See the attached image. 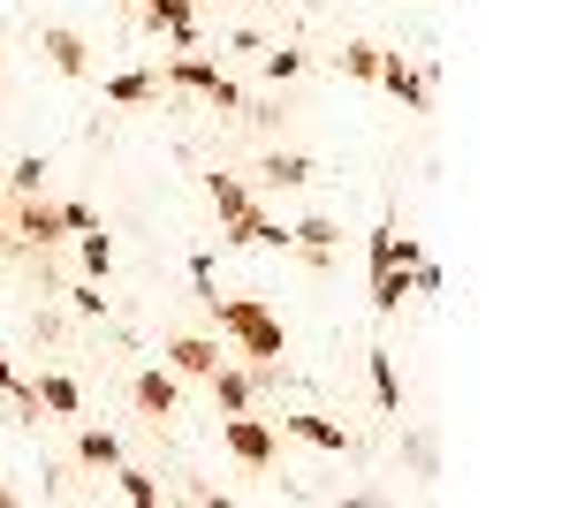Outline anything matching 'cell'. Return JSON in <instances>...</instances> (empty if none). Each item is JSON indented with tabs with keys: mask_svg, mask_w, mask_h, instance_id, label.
<instances>
[{
	"mask_svg": "<svg viewBox=\"0 0 569 508\" xmlns=\"http://www.w3.org/2000/svg\"><path fill=\"white\" fill-rule=\"evenodd\" d=\"M206 311H213V327L236 341V349H243L259 372H281L289 335H281V319H273V303H266V297H213Z\"/></svg>",
	"mask_w": 569,
	"mask_h": 508,
	"instance_id": "cell-1",
	"label": "cell"
},
{
	"mask_svg": "<svg viewBox=\"0 0 569 508\" xmlns=\"http://www.w3.org/2000/svg\"><path fill=\"white\" fill-rule=\"evenodd\" d=\"M160 84H168V91H190V99H206L213 114H236V122H243V107H251V91L236 84L213 53H198V46H190V53H176V61L160 69Z\"/></svg>",
	"mask_w": 569,
	"mask_h": 508,
	"instance_id": "cell-2",
	"label": "cell"
},
{
	"mask_svg": "<svg viewBox=\"0 0 569 508\" xmlns=\"http://www.w3.org/2000/svg\"><path fill=\"white\" fill-rule=\"evenodd\" d=\"M220 448H228L243 470H273V456H281V432H273L266 418H251V410H220Z\"/></svg>",
	"mask_w": 569,
	"mask_h": 508,
	"instance_id": "cell-3",
	"label": "cell"
},
{
	"mask_svg": "<svg viewBox=\"0 0 569 508\" xmlns=\"http://www.w3.org/2000/svg\"><path fill=\"white\" fill-rule=\"evenodd\" d=\"M130 16L152 31V39H168L176 53H190V46H198V0H137Z\"/></svg>",
	"mask_w": 569,
	"mask_h": 508,
	"instance_id": "cell-4",
	"label": "cell"
},
{
	"mask_svg": "<svg viewBox=\"0 0 569 508\" xmlns=\"http://www.w3.org/2000/svg\"><path fill=\"white\" fill-rule=\"evenodd\" d=\"M39 53L53 61V77H69V84H84V77H91V46H84V31H69V23H46Z\"/></svg>",
	"mask_w": 569,
	"mask_h": 508,
	"instance_id": "cell-5",
	"label": "cell"
},
{
	"mask_svg": "<svg viewBox=\"0 0 569 508\" xmlns=\"http://www.w3.org/2000/svg\"><path fill=\"white\" fill-rule=\"evenodd\" d=\"M8 220H16V243H31V251H53V243L69 236L53 198H16V212H8Z\"/></svg>",
	"mask_w": 569,
	"mask_h": 508,
	"instance_id": "cell-6",
	"label": "cell"
},
{
	"mask_svg": "<svg viewBox=\"0 0 569 508\" xmlns=\"http://www.w3.org/2000/svg\"><path fill=\"white\" fill-rule=\"evenodd\" d=\"M220 243H228V251H289V228H281L266 206H251L243 220H228V228H220Z\"/></svg>",
	"mask_w": 569,
	"mask_h": 508,
	"instance_id": "cell-7",
	"label": "cell"
},
{
	"mask_svg": "<svg viewBox=\"0 0 569 508\" xmlns=\"http://www.w3.org/2000/svg\"><path fill=\"white\" fill-rule=\"evenodd\" d=\"M372 84H388L410 114H426V107H433V77H426L418 61H402V53H380V77H372Z\"/></svg>",
	"mask_w": 569,
	"mask_h": 508,
	"instance_id": "cell-8",
	"label": "cell"
},
{
	"mask_svg": "<svg viewBox=\"0 0 569 508\" xmlns=\"http://www.w3.org/2000/svg\"><path fill=\"white\" fill-rule=\"evenodd\" d=\"M130 402H137V410H144L152 425H160V418H176V402H182V380L168 372V365H144V372L130 380Z\"/></svg>",
	"mask_w": 569,
	"mask_h": 508,
	"instance_id": "cell-9",
	"label": "cell"
},
{
	"mask_svg": "<svg viewBox=\"0 0 569 508\" xmlns=\"http://www.w3.org/2000/svg\"><path fill=\"white\" fill-rule=\"evenodd\" d=\"M160 357H168V372H176V380H206L213 365H228L213 335H168V349H160Z\"/></svg>",
	"mask_w": 569,
	"mask_h": 508,
	"instance_id": "cell-10",
	"label": "cell"
},
{
	"mask_svg": "<svg viewBox=\"0 0 569 508\" xmlns=\"http://www.w3.org/2000/svg\"><path fill=\"white\" fill-rule=\"evenodd\" d=\"M289 251L305 258V266H335V251H342V228H335L327 212H305V220L289 228Z\"/></svg>",
	"mask_w": 569,
	"mask_h": 508,
	"instance_id": "cell-11",
	"label": "cell"
},
{
	"mask_svg": "<svg viewBox=\"0 0 569 508\" xmlns=\"http://www.w3.org/2000/svg\"><path fill=\"white\" fill-rule=\"evenodd\" d=\"M281 432H297V440H305V448H319V456H350V432H342L335 418H319V410H289V418H281Z\"/></svg>",
	"mask_w": 569,
	"mask_h": 508,
	"instance_id": "cell-12",
	"label": "cell"
},
{
	"mask_svg": "<svg viewBox=\"0 0 569 508\" xmlns=\"http://www.w3.org/2000/svg\"><path fill=\"white\" fill-rule=\"evenodd\" d=\"M206 198H213L220 228H228V220H243V212L259 206V190H251V182H243V175H228V168H213V175H206Z\"/></svg>",
	"mask_w": 569,
	"mask_h": 508,
	"instance_id": "cell-13",
	"label": "cell"
},
{
	"mask_svg": "<svg viewBox=\"0 0 569 508\" xmlns=\"http://www.w3.org/2000/svg\"><path fill=\"white\" fill-rule=\"evenodd\" d=\"M99 91H107L114 107H152L168 84H160V69H114V77H99Z\"/></svg>",
	"mask_w": 569,
	"mask_h": 508,
	"instance_id": "cell-14",
	"label": "cell"
},
{
	"mask_svg": "<svg viewBox=\"0 0 569 508\" xmlns=\"http://www.w3.org/2000/svg\"><path fill=\"white\" fill-rule=\"evenodd\" d=\"M31 395H39V410H53V418H77V410H84V387L69 380V372H39Z\"/></svg>",
	"mask_w": 569,
	"mask_h": 508,
	"instance_id": "cell-15",
	"label": "cell"
},
{
	"mask_svg": "<svg viewBox=\"0 0 569 508\" xmlns=\"http://www.w3.org/2000/svg\"><path fill=\"white\" fill-rule=\"evenodd\" d=\"M77 464H84V470H114V464H122V432L84 425V432H77Z\"/></svg>",
	"mask_w": 569,
	"mask_h": 508,
	"instance_id": "cell-16",
	"label": "cell"
},
{
	"mask_svg": "<svg viewBox=\"0 0 569 508\" xmlns=\"http://www.w3.org/2000/svg\"><path fill=\"white\" fill-rule=\"evenodd\" d=\"M402 297H418V289H410V266H380V273H372V319H395Z\"/></svg>",
	"mask_w": 569,
	"mask_h": 508,
	"instance_id": "cell-17",
	"label": "cell"
},
{
	"mask_svg": "<svg viewBox=\"0 0 569 508\" xmlns=\"http://www.w3.org/2000/svg\"><path fill=\"white\" fill-rule=\"evenodd\" d=\"M365 372H372V402H380L388 418H402V380H395V357H388V349H365Z\"/></svg>",
	"mask_w": 569,
	"mask_h": 508,
	"instance_id": "cell-18",
	"label": "cell"
},
{
	"mask_svg": "<svg viewBox=\"0 0 569 508\" xmlns=\"http://www.w3.org/2000/svg\"><path fill=\"white\" fill-rule=\"evenodd\" d=\"M311 175H319V168H311L305 152H266V160H259V182H273V190H305Z\"/></svg>",
	"mask_w": 569,
	"mask_h": 508,
	"instance_id": "cell-19",
	"label": "cell"
},
{
	"mask_svg": "<svg viewBox=\"0 0 569 508\" xmlns=\"http://www.w3.org/2000/svg\"><path fill=\"white\" fill-rule=\"evenodd\" d=\"M107 478H114V494H122V501H137V508H160V478H152V470H137L130 456H122V464L107 470Z\"/></svg>",
	"mask_w": 569,
	"mask_h": 508,
	"instance_id": "cell-20",
	"label": "cell"
},
{
	"mask_svg": "<svg viewBox=\"0 0 569 508\" xmlns=\"http://www.w3.org/2000/svg\"><path fill=\"white\" fill-rule=\"evenodd\" d=\"M305 69H311L305 46H266V53H259V77H266V84H297Z\"/></svg>",
	"mask_w": 569,
	"mask_h": 508,
	"instance_id": "cell-21",
	"label": "cell"
},
{
	"mask_svg": "<svg viewBox=\"0 0 569 508\" xmlns=\"http://www.w3.org/2000/svg\"><path fill=\"white\" fill-rule=\"evenodd\" d=\"M0 190H8V198H39L46 190V152H23L16 168L0 175Z\"/></svg>",
	"mask_w": 569,
	"mask_h": 508,
	"instance_id": "cell-22",
	"label": "cell"
},
{
	"mask_svg": "<svg viewBox=\"0 0 569 508\" xmlns=\"http://www.w3.org/2000/svg\"><path fill=\"white\" fill-rule=\"evenodd\" d=\"M77 258H84V281H107V273H114V243H107V228L77 236Z\"/></svg>",
	"mask_w": 569,
	"mask_h": 508,
	"instance_id": "cell-23",
	"label": "cell"
},
{
	"mask_svg": "<svg viewBox=\"0 0 569 508\" xmlns=\"http://www.w3.org/2000/svg\"><path fill=\"white\" fill-rule=\"evenodd\" d=\"M0 402H8L16 418H39V395H31V380H23V372H16L8 357H0Z\"/></svg>",
	"mask_w": 569,
	"mask_h": 508,
	"instance_id": "cell-24",
	"label": "cell"
},
{
	"mask_svg": "<svg viewBox=\"0 0 569 508\" xmlns=\"http://www.w3.org/2000/svg\"><path fill=\"white\" fill-rule=\"evenodd\" d=\"M380 53H388V46H372V39L342 46V77H357V84H372V77H380Z\"/></svg>",
	"mask_w": 569,
	"mask_h": 508,
	"instance_id": "cell-25",
	"label": "cell"
},
{
	"mask_svg": "<svg viewBox=\"0 0 569 508\" xmlns=\"http://www.w3.org/2000/svg\"><path fill=\"white\" fill-rule=\"evenodd\" d=\"M69 311H77V319H99V327H107V297H99V281H77V289H69Z\"/></svg>",
	"mask_w": 569,
	"mask_h": 508,
	"instance_id": "cell-26",
	"label": "cell"
},
{
	"mask_svg": "<svg viewBox=\"0 0 569 508\" xmlns=\"http://www.w3.org/2000/svg\"><path fill=\"white\" fill-rule=\"evenodd\" d=\"M53 206H61V228H69V236H91V228H99V212L77 206V198H53Z\"/></svg>",
	"mask_w": 569,
	"mask_h": 508,
	"instance_id": "cell-27",
	"label": "cell"
},
{
	"mask_svg": "<svg viewBox=\"0 0 569 508\" xmlns=\"http://www.w3.org/2000/svg\"><path fill=\"white\" fill-rule=\"evenodd\" d=\"M365 258H372V273H380V266H395V220H380V228H372Z\"/></svg>",
	"mask_w": 569,
	"mask_h": 508,
	"instance_id": "cell-28",
	"label": "cell"
},
{
	"mask_svg": "<svg viewBox=\"0 0 569 508\" xmlns=\"http://www.w3.org/2000/svg\"><path fill=\"white\" fill-rule=\"evenodd\" d=\"M8 212H16V206H8V190H0V258L16 251V220H8Z\"/></svg>",
	"mask_w": 569,
	"mask_h": 508,
	"instance_id": "cell-29",
	"label": "cell"
},
{
	"mask_svg": "<svg viewBox=\"0 0 569 508\" xmlns=\"http://www.w3.org/2000/svg\"><path fill=\"white\" fill-rule=\"evenodd\" d=\"M0 508H16V486H0Z\"/></svg>",
	"mask_w": 569,
	"mask_h": 508,
	"instance_id": "cell-30",
	"label": "cell"
},
{
	"mask_svg": "<svg viewBox=\"0 0 569 508\" xmlns=\"http://www.w3.org/2000/svg\"><path fill=\"white\" fill-rule=\"evenodd\" d=\"M243 8H273V0H243Z\"/></svg>",
	"mask_w": 569,
	"mask_h": 508,
	"instance_id": "cell-31",
	"label": "cell"
},
{
	"mask_svg": "<svg viewBox=\"0 0 569 508\" xmlns=\"http://www.w3.org/2000/svg\"><path fill=\"white\" fill-rule=\"evenodd\" d=\"M122 8H137V0H122Z\"/></svg>",
	"mask_w": 569,
	"mask_h": 508,
	"instance_id": "cell-32",
	"label": "cell"
}]
</instances>
